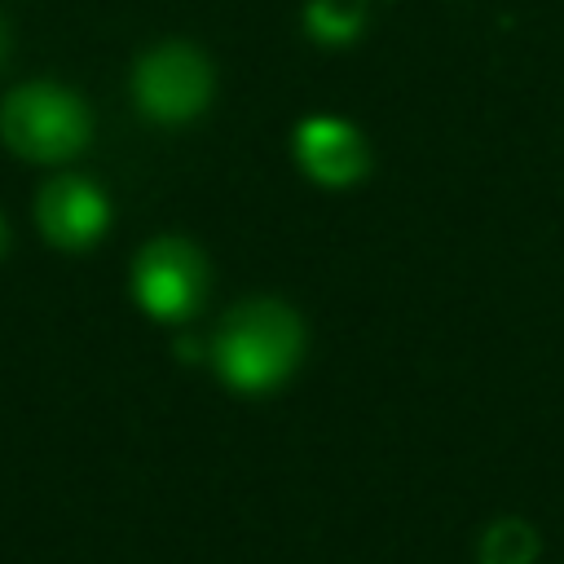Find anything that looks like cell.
<instances>
[{"instance_id": "9", "label": "cell", "mask_w": 564, "mask_h": 564, "mask_svg": "<svg viewBox=\"0 0 564 564\" xmlns=\"http://www.w3.org/2000/svg\"><path fill=\"white\" fill-rule=\"evenodd\" d=\"M4 53H9V26H4V18H0V66H4Z\"/></svg>"}, {"instance_id": "7", "label": "cell", "mask_w": 564, "mask_h": 564, "mask_svg": "<svg viewBox=\"0 0 564 564\" xmlns=\"http://www.w3.org/2000/svg\"><path fill=\"white\" fill-rule=\"evenodd\" d=\"M538 551V538L520 520H498L480 538V564H529Z\"/></svg>"}, {"instance_id": "6", "label": "cell", "mask_w": 564, "mask_h": 564, "mask_svg": "<svg viewBox=\"0 0 564 564\" xmlns=\"http://www.w3.org/2000/svg\"><path fill=\"white\" fill-rule=\"evenodd\" d=\"M295 159L317 185H352L370 167V145L348 119L313 115L295 128Z\"/></svg>"}, {"instance_id": "4", "label": "cell", "mask_w": 564, "mask_h": 564, "mask_svg": "<svg viewBox=\"0 0 564 564\" xmlns=\"http://www.w3.org/2000/svg\"><path fill=\"white\" fill-rule=\"evenodd\" d=\"M132 295L159 322H181L207 300V260L185 238H154L132 260Z\"/></svg>"}, {"instance_id": "8", "label": "cell", "mask_w": 564, "mask_h": 564, "mask_svg": "<svg viewBox=\"0 0 564 564\" xmlns=\"http://www.w3.org/2000/svg\"><path fill=\"white\" fill-rule=\"evenodd\" d=\"M357 22H361V0H313L308 4V31L326 44L348 40Z\"/></svg>"}, {"instance_id": "1", "label": "cell", "mask_w": 564, "mask_h": 564, "mask_svg": "<svg viewBox=\"0 0 564 564\" xmlns=\"http://www.w3.org/2000/svg\"><path fill=\"white\" fill-rule=\"evenodd\" d=\"M304 352V322L282 300H247L216 330V370L242 392L278 388Z\"/></svg>"}, {"instance_id": "5", "label": "cell", "mask_w": 564, "mask_h": 564, "mask_svg": "<svg viewBox=\"0 0 564 564\" xmlns=\"http://www.w3.org/2000/svg\"><path fill=\"white\" fill-rule=\"evenodd\" d=\"M35 220L44 229V238L53 247H66V251H79V247H93L106 225H110V203L106 194L84 181V176H57L40 189V203H35Z\"/></svg>"}, {"instance_id": "3", "label": "cell", "mask_w": 564, "mask_h": 564, "mask_svg": "<svg viewBox=\"0 0 564 564\" xmlns=\"http://www.w3.org/2000/svg\"><path fill=\"white\" fill-rule=\"evenodd\" d=\"M132 97L154 123H185L212 101V66L194 44H159L137 62Z\"/></svg>"}, {"instance_id": "2", "label": "cell", "mask_w": 564, "mask_h": 564, "mask_svg": "<svg viewBox=\"0 0 564 564\" xmlns=\"http://www.w3.org/2000/svg\"><path fill=\"white\" fill-rule=\"evenodd\" d=\"M93 132L88 106L62 84H22L0 106V137L31 163H62L84 150Z\"/></svg>"}, {"instance_id": "10", "label": "cell", "mask_w": 564, "mask_h": 564, "mask_svg": "<svg viewBox=\"0 0 564 564\" xmlns=\"http://www.w3.org/2000/svg\"><path fill=\"white\" fill-rule=\"evenodd\" d=\"M4 242H9V234H4V220H0V256H4Z\"/></svg>"}]
</instances>
